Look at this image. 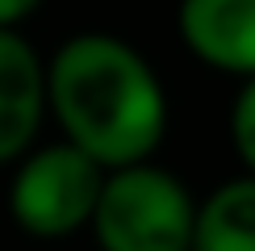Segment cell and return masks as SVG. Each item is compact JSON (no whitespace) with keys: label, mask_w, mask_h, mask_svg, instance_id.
I'll return each instance as SVG.
<instances>
[{"label":"cell","mask_w":255,"mask_h":251,"mask_svg":"<svg viewBox=\"0 0 255 251\" xmlns=\"http://www.w3.org/2000/svg\"><path fill=\"white\" fill-rule=\"evenodd\" d=\"M46 113L59 138L105 172L155 159L172 118L155 63L105 29H84L55 46L46 59Z\"/></svg>","instance_id":"cell-1"},{"label":"cell","mask_w":255,"mask_h":251,"mask_svg":"<svg viewBox=\"0 0 255 251\" xmlns=\"http://www.w3.org/2000/svg\"><path fill=\"white\" fill-rule=\"evenodd\" d=\"M197 197L155 159L113 167L101 180L92 239L101 251H188Z\"/></svg>","instance_id":"cell-2"},{"label":"cell","mask_w":255,"mask_h":251,"mask_svg":"<svg viewBox=\"0 0 255 251\" xmlns=\"http://www.w3.org/2000/svg\"><path fill=\"white\" fill-rule=\"evenodd\" d=\"M101 180L105 167H97L63 138L34 142L8 176V218L29 239H71L88 230Z\"/></svg>","instance_id":"cell-3"},{"label":"cell","mask_w":255,"mask_h":251,"mask_svg":"<svg viewBox=\"0 0 255 251\" xmlns=\"http://www.w3.org/2000/svg\"><path fill=\"white\" fill-rule=\"evenodd\" d=\"M176 34L205 67L235 80L255 76V0H180Z\"/></svg>","instance_id":"cell-4"},{"label":"cell","mask_w":255,"mask_h":251,"mask_svg":"<svg viewBox=\"0 0 255 251\" xmlns=\"http://www.w3.org/2000/svg\"><path fill=\"white\" fill-rule=\"evenodd\" d=\"M46 122V59L25 34H0V167H13Z\"/></svg>","instance_id":"cell-5"},{"label":"cell","mask_w":255,"mask_h":251,"mask_svg":"<svg viewBox=\"0 0 255 251\" xmlns=\"http://www.w3.org/2000/svg\"><path fill=\"white\" fill-rule=\"evenodd\" d=\"M188 251H255V180L251 176L222 180L197 201Z\"/></svg>","instance_id":"cell-6"},{"label":"cell","mask_w":255,"mask_h":251,"mask_svg":"<svg viewBox=\"0 0 255 251\" xmlns=\"http://www.w3.org/2000/svg\"><path fill=\"white\" fill-rule=\"evenodd\" d=\"M230 142L243 163V176L255 180V76L239 84L235 105H230Z\"/></svg>","instance_id":"cell-7"},{"label":"cell","mask_w":255,"mask_h":251,"mask_svg":"<svg viewBox=\"0 0 255 251\" xmlns=\"http://www.w3.org/2000/svg\"><path fill=\"white\" fill-rule=\"evenodd\" d=\"M46 0H0V34H21L29 17H38V8Z\"/></svg>","instance_id":"cell-8"}]
</instances>
